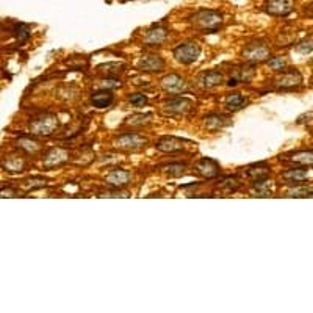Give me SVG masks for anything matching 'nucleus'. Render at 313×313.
<instances>
[{
	"instance_id": "nucleus-25",
	"label": "nucleus",
	"mask_w": 313,
	"mask_h": 313,
	"mask_svg": "<svg viewBox=\"0 0 313 313\" xmlns=\"http://www.w3.org/2000/svg\"><path fill=\"white\" fill-rule=\"evenodd\" d=\"M287 198H312V185H295L293 188H290L287 191Z\"/></svg>"
},
{
	"instance_id": "nucleus-3",
	"label": "nucleus",
	"mask_w": 313,
	"mask_h": 313,
	"mask_svg": "<svg viewBox=\"0 0 313 313\" xmlns=\"http://www.w3.org/2000/svg\"><path fill=\"white\" fill-rule=\"evenodd\" d=\"M113 144L121 149V150H127V152H136V150H141L146 147L147 140L144 136L138 135V133H122L119 136L114 138Z\"/></svg>"
},
{
	"instance_id": "nucleus-15",
	"label": "nucleus",
	"mask_w": 313,
	"mask_h": 313,
	"mask_svg": "<svg viewBox=\"0 0 313 313\" xmlns=\"http://www.w3.org/2000/svg\"><path fill=\"white\" fill-rule=\"evenodd\" d=\"M194 168L205 179H213V177L219 176V171H221L218 161H215L212 158H202V160H199L198 163H196Z\"/></svg>"
},
{
	"instance_id": "nucleus-37",
	"label": "nucleus",
	"mask_w": 313,
	"mask_h": 313,
	"mask_svg": "<svg viewBox=\"0 0 313 313\" xmlns=\"http://www.w3.org/2000/svg\"><path fill=\"white\" fill-rule=\"evenodd\" d=\"M296 52L303 53V55H307V53H312V39L306 41V42H301L296 45Z\"/></svg>"
},
{
	"instance_id": "nucleus-18",
	"label": "nucleus",
	"mask_w": 313,
	"mask_h": 313,
	"mask_svg": "<svg viewBox=\"0 0 313 313\" xmlns=\"http://www.w3.org/2000/svg\"><path fill=\"white\" fill-rule=\"evenodd\" d=\"M282 179L287 183L298 185V183H303L304 180L310 179V171L309 169H301V168H292V169H287V171L282 172Z\"/></svg>"
},
{
	"instance_id": "nucleus-6",
	"label": "nucleus",
	"mask_w": 313,
	"mask_h": 313,
	"mask_svg": "<svg viewBox=\"0 0 313 313\" xmlns=\"http://www.w3.org/2000/svg\"><path fill=\"white\" fill-rule=\"evenodd\" d=\"M193 110V102L185 97H174L165 102L163 111L166 116H185Z\"/></svg>"
},
{
	"instance_id": "nucleus-35",
	"label": "nucleus",
	"mask_w": 313,
	"mask_h": 313,
	"mask_svg": "<svg viewBox=\"0 0 313 313\" xmlns=\"http://www.w3.org/2000/svg\"><path fill=\"white\" fill-rule=\"evenodd\" d=\"M102 196V198H129V193L127 191H122L121 188H114V190H110V191H105V193H102L99 194Z\"/></svg>"
},
{
	"instance_id": "nucleus-29",
	"label": "nucleus",
	"mask_w": 313,
	"mask_h": 313,
	"mask_svg": "<svg viewBox=\"0 0 313 313\" xmlns=\"http://www.w3.org/2000/svg\"><path fill=\"white\" fill-rule=\"evenodd\" d=\"M163 172H166L169 177H180L182 174L187 169V165L185 163H168L165 166H161Z\"/></svg>"
},
{
	"instance_id": "nucleus-26",
	"label": "nucleus",
	"mask_w": 313,
	"mask_h": 313,
	"mask_svg": "<svg viewBox=\"0 0 313 313\" xmlns=\"http://www.w3.org/2000/svg\"><path fill=\"white\" fill-rule=\"evenodd\" d=\"M16 146L22 150H25L27 154H36L39 150V143L31 140V138H28V136H20L16 141Z\"/></svg>"
},
{
	"instance_id": "nucleus-23",
	"label": "nucleus",
	"mask_w": 313,
	"mask_h": 313,
	"mask_svg": "<svg viewBox=\"0 0 313 313\" xmlns=\"http://www.w3.org/2000/svg\"><path fill=\"white\" fill-rule=\"evenodd\" d=\"M270 166L266 163H257V165H251L246 169V176L254 182V180H262V179H268L270 177Z\"/></svg>"
},
{
	"instance_id": "nucleus-21",
	"label": "nucleus",
	"mask_w": 313,
	"mask_h": 313,
	"mask_svg": "<svg viewBox=\"0 0 313 313\" xmlns=\"http://www.w3.org/2000/svg\"><path fill=\"white\" fill-rule=\"evenodd\" d=\"M114 102V96L111 94L110 89H100L91 96V103L96 108H107Z\"/></svg>"
},
{
	"instance_id": "nucleus-11",
	"label": "nucleus",
	"mask_w": 313,
	"mask_h": 313,
	"mask_svg": "<svg viewBox=\"0 0 313 313\" xmlns=\"http://www.w3.org/2000/svg\"><path fill=\"white\" fill-rule=\"evenodd\" d=\"M136 66L143 72H160L165 69V60L160 55H147L143 56Z\"/></svg>"
},
{
	"instance_id": "nucleus-7",
	"label": "nucleus",
	"mask_w": 313,
	"mask_h": 313,
	"mask_svg": "<svg viewBox=\"0 0 313 313\" xmlns=\"http://www.w3.org/2000/svg\"><path fill=\"white\" fill-rule=\"evenodd\" d=\"M243 58L251 64L263 63L270 58V49L262 42H252L243 50Z\"/></svg>"
},
{
	"instance_id": "nucleus-34",
	"label": "nucleus",
	"mask_w": 313,
	"mask_h": 313,
	"mask_svg": "<svg viewBox=\"0 0 313 313\" xmlns=\"http://www.w3.org/2000/svg\"><path fill=\"white\" fill-rule=\"evenodd\" d=\"M47 185V180L44 177H31L30 180H27V188L28 190H36V188H42Z\"/></svg>"
},
{
	"instance_id": "nucleus-38",
	"label": "nucleus",
	"mask_w": 313,
	"mask_h": 313,
	"mask_svg": "<svg viewBox=\"0 0 313 313\" xmlns=\"http://www.w3.org/2000/svg\"><path fill=\"white\" fill-rule=\"evenodd\" d=\"M17 191L13 190V188H6V190H2L0 191V198H5V196H8V198H13V196H16Z\"/></svg>"
},
{
	"instance_id": "nucleus-4",
	"label": "nucleus",
	"mask_w": 313,
	"mask_h": 313,
	"mask_svg": "<svg viewBox=\"0 0 313 313\" xmlns=\"http://www.w3.org/2000/svg\"><path fill=\"white\" fill-rule=\"evenodd\" d=\"M174 58L182 64H193L201 55V47L196 42H185L174 49Z\"/></svg>"
},
{
	"instance_id": "nucleus-10",
	"label": "nucleus",
	"mask_w": 313,
	"mask_h": 313,
	"mask_svg": "<svg viewBox=\"0 0 313 313\" xmlns=\"http://www.w3.org/2000/svg\"><path fill=\"white\" fill-rule=\"evenodd\" d=\"M185 140H180V138H176V136H163L160 138L157 141L155 147L160 152H165V154H174V152H180L185 147Z\"/></svg>"
},
{
	"instance_id": "nucleus-31",
	"label": "nucleus",
	"mask_w": 313,
	"mask_h": 313,
	"mask_svg": "<svg viewBox=\"0 0 313 313\" xmlns=\"http://www.w3.org/2000/svg\"><path fill=\"white\" fill-rule=\"evenodd\" d=\"M14 34H16V38H17L19 42H27L31 36L30 28L25 24H17L14 27Z\"/></svg>"
},
{
	"instance_id": "nucleus-2",
	"label": "nucleus",
	"mask_w": 313,
	"mask_h": 313,
	"mask_svg": "<svg viewBox=\"0 0 313 313\" xmlns=\"http://www.w3.org/2000/svg\"><path fill=\"white\" fill-rule=\"evenodd\" d=\"M60 127V119L56 118L55 114H42L38 116L30 121L28 129L33 135H39V136H49L53 132L58 130Z\"/></svg>"
},
{
	"instance_id": "nucleus-30",
	"label": "nucleus",
	"mask_w": 313,
	"mask_h": 313,
	"mask_svg": "<svg viewBox=\"0 0 313 313\" xmlns=\"http://www.w3.org/2000/svg\"><path fill=\"white\" fill-rule=\"evenodd\" d=\"M268 66L274 72H284L287 69V61L282 56H273V58H268Z\"/></svg>"
},
{
	"instance_id": "nucleus-5",
	"label": "nucleus",
	"mask_w": 313,
	"mask_h": 313,
	"mask_svg": "<svg viewBox=\"0 0 313 313\" xmlns=\"http://www.w3.org/2000/svg\"><path fill=\"white\" fill-rule=\"evenodd\" d=\"M161 88H163L169 94H183V92H188L190 86L188 82L183 77L177 75V74H168L161 78L160 82Z\"/></svg>"
},
{
	"instance_id": "nucleus-28",
	"label": "nucleus",
	"mask_w": 313,
	"mask_h": 313,
	"mask_svg": "<svg viewBox=\"0 0 313 313\" xmlns=\"http://www.w3.org/2000/svg\"><path fill=\"white\" fill-rule=\"evenodd\" d=\"M218 188L226 193H235L240 188V182L235 176H229L223 179L221 182H218Z\"/></svg>"
},
{
	"instance_id": "nucleus-1",
	"label": "nucleus",
	"mask_w": 313,
	"mask_h": 313,
	"mask_svg": "<svg viewBox=\"0 0 313 313\" xmlns=\"http://www.w3.org/2000/svg\"><path fill=\"white\" fill-rule=\"evenodd\" d=\"M193 25L196 28H199L205 33H213L218 31L219 27L223 25V14L218 13V11H212V9H202L199 13H196L193 16Z\"/></svg>"
},
{
	"instance_id": "nucleus-22",
	"label": "nucleus",
	"mask_w": 313,
	"mask_h": 313,
	"mask_svg": "<svg viewBox=\"0 0 313 313\" xmlns=\"http://www.w3.org/2000/svg\"><path fill=\"white\" fill-rule=\"evenodd\" d=\"M251 193H252V196H256V198H271V196H273L271 180L270 179L254 180Z\"/></svg>"
},
{
	"instance_id": "nucleus-9",
	"label": "nucleus",
	"mask_w": 313,
	"mask_h": 313,
	"mask_svg": "<svg viewBox=\"0 0 313 313\" xmlns=\"http://www.w3.org/2000/svg\"><path fill=\"white\" fill-rule=\"evenodd\" d=\"M295 0H268L265 5V11L274 17H285L293 11Z\"/></svg>"
},
{
	"instance_id": "nucleus-8",
	"label": "nucleus",
	"mask_w": 313,
	"mask_h": 313,
	"mask_svg": "<svg viewBox=\"0 0 313 313\" xmlns=\"http://www.w3.org/2000/svg\"><path fill=\"white\" fill-rule=\"evenodd\" d=\"M69 152L63 147H53L50 149L47 154L44 155V160H42V165L44 168L47 169H52V168H60L63 165H66L69 161Z\"/></svg>"
},
{
	"instance_id": "nucleus-36",
	"label": "nucleus",
	"mask_w": 313,
	"mask_h": 313,
	"mask_svg": "<svg viewBox=\"0 0 313 313\" xmlns=\"http://www.w3.org/2000/svg\"><path fill=\"white\" fill-rule=\"evenodd\" d=\"M121 86V80L114 78V77H107L102 83V89H113V88H119Z\"/></svg>"
},
{
	"instance_id": "nucleus-32",
	"label": "nucleus",
	"mask_w": 313,
	"mask_h": 313,
	"mask_svg": "<svg viewBox=\"0 0 313 313\" xmlns=\"http://www.w3.org/2000/svg\"><path fill=\"white\" fill-rule=\"evenodd\" d=\"M127 102L133 107H144L147 105V96L141 94V92H135V94H130L127 97Z\"/></svg>"
},
{
	"instance_id": "nucleus-14",
	"label": "nucleus",
	"mask_w": 313,
	"mask_h": 313,
	"mask_svg": "<svg viewBox=\"0 0 313 313\" xmlns=\"http://www.w3.org/2000/svg\"><path fill=\"white\" fill-rule=\"evenodd\" d=\"M303 83V75L298 71H284V74L276 80V86L279 89H293Z\"/></svg>"
},
{
	"instance_id": "nucleus-19",
	"label": "nucleus",
	"mask_w": 313,
	"mask_h": 313,
	"mask_svg": "<svg viewBox=\"0 0 313 313\" xmlns=\"http://www.w3.org/2000/svg\"><path fill=\"white\" fill-rule=\"evenodd\" d=\"M199 82L204 88L210 89V88H215L218 85H221L224 82V75L221 71H216V69H213V71H207L204 74H201L199 77Z\"/></svg>"
},
{
	"instance_id": "nucleus-27",
	"label": "nucleus",
	"mask_w": 313,
	"mask_h": 313,
	"mask_svg": "<svg viewBox=\"0 0 313 313\" xmlns=\"http://www.w3.org/2000/svg\"><path fill=\"white\" fill-rule=\"evenodd\" d=\"M3 168L11 171V172H20L22 169L25 168V160L22 157H16V155H11L8 157L5 161H3Z\"/></svg>"
},
{
	"instance_id": "nucleus-17",
	"label": "nucleus",
	"mask_w": 313,
	"mask_h": 313,
	"mask_svg": "<svg viewBox=\"0 0 313 313\" xmlns=\"http://www.w3.org/2000/svg\"><path fill=\"white\" fill-rule=\"evenodd\" d=\"M230 124H232V121L224 114L212 113V114L205 116V127L210 132H218V130L224 129V127L230 125Z\"/></svg>"
},
{
	"instance_id": "nucleus-13",
	"label": "nucleus",
	"mask_w": 313,
	"mask_h": 313,
	"mask_svg": "<svg viewBox=\"0 0 313 313\" xmlns=\"http://www.w3.org/2000/svg\"><path fill=\"white\" fill-rule=\"evenodd\" d=\"M256 71L251 64H245V66H238L235 67L234 75L229 78V86H237L240 83H249Z\"/></svg>"
},
{
	"instance_id": "nucleus-16",
	"label": "nucleus",
	"mask_w": 313,
	"mask_h": 313,
	"mask_svg": "<svg viewBox=\"0 0 313 313\" xmlns=\"http://www.w3.org/2000/svg\"><path fill=\"white\" fill-rule=\"evenodd\" d=\"M281 160L288 161V163H293V165H299V166H312L313 154H312V150H298V152L285 155L284 158L281 157Z\"/></svg>"
},
{
	"instance_id": "nucleus-33",
	"label": "nucleus",
	"mask_w": 313,
	"mask_h": 313,
	"mask_svg": "<svg viewBox=\"0 0 313 313\" xmlns=\"http://www.w3.org/2000/svg\"><path fill=\"white\" fill-rule=\"evenodd\" d=\"M152 114H133L129 118V124L132 125H144L150 121Z\"/></svg>"
},
{
	"instance_id": "nucleus-24",
	"label": "nucleus",
	"mask_w": 313,
	"mask_h": 313,
	"mask_svg": "<svg viewBox=\"0 0 313 313\" xmlns=\"http://www.w3.org/2000/svg\"><path fill=\"white\" fill-rule=\"evenodd\" d=\"M248 103V99L243 97L241 94H230L226 97V108L230 110V111H238L241 108H245Z\"/></svg>"
},
{
	"instance_id": "nucleus-20",
	"label": "nucleus",
	"mask_w": 313,
	"mask_h": 313,
	"mask_svg": "<svg viewBox=\"0 0 313 313\" xmlns=\"http://www.w3.org/2000/svg\"><path fill=\"white\" fill-rule=\"evenodd\" d=\"M168 39V28L165 27H157L149 30L146 38H144V44L146 45H161Z\"/></svg>"
},
{
	"instance_id": "nucleus-12",
	"label": "nucleus",
	"mask_w": 313,
	"mask_h": 313,
	"mask_svg": "<svg viewBox=\"0 0 313 313\" xmlns=\"http://www.w3.org/2000/svg\"><path fill=\"white\" fill-rule=\"evenodd\" d=\"M130 180H132V174L125 169H113L105 177L107 185H110L113 188H122L125 185H129Z\"/></svg>"
},
{
	"instance_id": "nucleus-39",
	"label": "nucleus",
	"mask_w": 313,
	"mask_h": 313,
	"mask_svg": "<svg viewBox=\"0 0 313 313\" xmlns=\"http://www.w3.org/2000/svg\"><path fill=\"white\" fill-rule=\"evenodd\" d=\"M306 118H312V111H309L307 114H304V116H301V118L296 121L298 124H303V122H306Z\"/></svg>"
}]
</instances>
